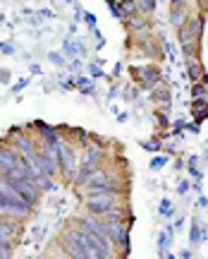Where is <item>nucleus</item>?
<instances>
[{
  "label": "nucleus",
  "instance_id": "obj_1",
  "mask_svg": "<svg viewBox=\"0 0 208 259\" xmlns=\"http://www.w3.org/2000/svg\"><path fill=\"white\" fill-rule=\"evenodd\" d=\"M199 36H201V19H189V22H184V27L180 29V38H182V44H184V51H187V53L196 46Z\"/></svg>",
  "mask_w": 208,
  "mask_h": 259
},
{
  "label": "nucleus",
  "instance_id": "obj_2",
  "mask_svg": "<svg viewBox=\"0 0 208 259\" xmlns=\"http://www.w3.org/2000/svg\"><path fill=\"white\" fill-rule=\"evenodd\" d=\"M113 194H110V190H91L89 194V209L96 213H103L108 211L110 206H113Z\"/></svg>",
  "mask_w": 208,
  "mask_h": 259
},
{
  "label": "nucleus",
  "instance_id": "obj_3",
  "mask_svg": "<svg viewBox=\"0 0 208 259\" xmlns=\"http://www.w3.org/2000/svg\"><path fill=\"white\" fill-rule=\"evenodd\" d=\"M108 238L113 242H118V245H122L127 250V245H129V240H127V226L122 221H120V216L115 213V216H110V221H108Z\"/></svg>",
  "mask_w": 208,
  "mask_h": 259
},
{
  "label": "nucleus",
  "instance_id": "obj_4",
  "mask_svg": "<svg viewBox=\"0 0 208 259\" xmlns=\"http://www.w3.org/2000/svg\"><path fill=\"white\" fill-rule=\"evenodd\" d=\"M24 163V158L19 156L17 151H12V149H0V173L3 176H10L12 170L17 166Z\"/></svg>",
  "mask_w": 208,
  "mask_h": 259
},
{
  "label": "nucleus",
  "instance_id": "obj_5",
  "mask_svg": "<svg viewBox=\"0 0 208 259\" xmlns=\"http://www.w3.org/2000/svg\"><path fill=\"white\" fill-rule=\"evenodd\" d=\"M65 250L70 252L72 257H79V259H86V257H89V252H86V247H84L79 231H72L70 235H67V238H65Z\"/></svg>",
  "mask_w": 208,
  "mask_h": 259
},
{
  "label": "nucleus",
  "instance_id": "obj_6",
  "mask_svg": "<svg viewBox=\"0 0 208 259\" xmlns=\"http://www.w3.org/2000/svg\"><path fill=\"white\" fill-rule=\"evenodd\" d=\"M58 147V154H60V166H63V170H65V176L72 180L74 178V156H72V149L70 147H65V144H55Z\"/></svg>",
  "mask_w": 208,
  "mask_h": 259
},
{
  "label": "nucleus",
  "instance_id": "obj_7",
  "mask_svg": "<svg viewBox=\"0 0 208 259\" xmlns=\"http://www.w3.org/2000/svg\"><path fill=\"white\" fill-rule=\"evenodd\" d=\"M98 158H100V149H89V154H86V158H84L82 163V173H79V180H89V176L96 170V166H98Z\"/></svg>",
  "mask_w": 208,
  "mask_h": 259
},
{
  "label": "nucleus",
  "instance_id": "obj_8",
  "mask_svg": "<svg viewBox=\"0 0 208 259\" xmlns=\"http://www.w3.org/2000/svg\"><path fill=\"white\" fill-rule=\"evenodd\" d=\"M89 187L91 190H110V180L106 173H100V170H93L89 176Z\"/></svg>",
  "mask_w": 208,
  "mask_h": 259
},
{
  "label": "nucleus",
  "instance_id": "obj_9",
  "mask_svg": "<svg viewBox=\"0 0 208 259\" xmlns=\"http://www.w3.org/2000/svg\"><path fill=\"white\" fill-rule=\"evenodd\" d=\"M136 77L141 79L144 87H153V84L158 82V72L151 70V67H141V70H136Z\"/></svg>",
  "mask_w": 208,
  "mask_h": 259
},
{
  "label": "nucleus",
  "instance_id": "obj_10",
  "mask_svg": "<svg viewBox=\"0 0 208 259\" xmlns=\"http://www.w3.org/2000/svg\"><path fill=\"white\" fill-rule=\"evenodd\" d=\"M82 226L86 228V231L96 233V235H103V238H108V228H106V226H103L100 221H96V219H84Z\"/></svg>",
  "mask_w": 208,
  "mask_h": 259
},
{
  "label": "nucleus",
  "instance_id": "obj_11",
  "mask_svg": "<svg viewBox=\"0 0 208 259\" xmlns=\"http://www.w3.org/2000/svg\"><path fill=\"white\" fill-rule=\"evenodd\" d=\"M189 74H191V79H194V82H199L201 77H203V70H201V65H199V63H189Z\"/></svg>",
  "mask_w": 208,
  "mask_h": 259
},
{
  "label": "nucleus",
  "instance_id": "obj_12",
  "mask_svg": "<svg viewBox=\"0 0 208 259\" xmlns=\"http://www.w3.org/2000/svg\"><path fill=\"white\" fill-rule=\"evenodd\" d=\"M139 3V10H144V12H151L155 8V0H136Z\"/></svg>",
  "mask_w": 208,
  "mask_h": 259
},
{
  "label": "nucleus",
  "instance_id": "obj_13",
  "mask_svg": "<svg viewBox=\"0 0 208 259\" xmlns=\"http://www.w3.org/2000/svg\"><path fill=\"white\" fill-rule=\"evenodd\" d=\"M19 147H22V151H24V154H29V151H34V147H31V144H29V142H27L24 137H19Z\"/></svg>",
  "mask_w": 208,
  "mask_h": 259
},
{
  "label": "nucleus",
  "instance_id": "obj_14",
  "mask_svg": "<svg viewBox=\"0 0 208 259\" xmlns=\"http://www.w3.org/2000/svg\"><path fill=\"white\" fill-rule=\"evenodd\" d=\"M201 5H203V8H208V0H201Z\"/></svg>",
  "mask_w": 208,
  "mask_h": 259
}]
</instances>
